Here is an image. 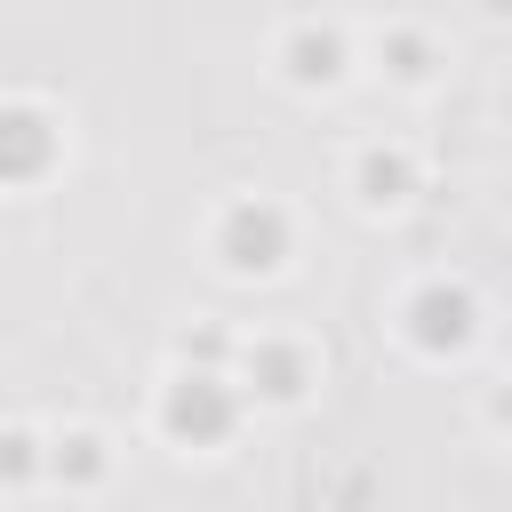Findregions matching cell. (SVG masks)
Instances as JSON below:
<instances>
[{
    "label": "cell",
    "mask_w": 512,
    "mask_h": 512,
    "mask_svg": "<svg viewBox=\"0 0 512 512\" xmlns=\"http://www.w3.org/2000/svg\"><path fill=\"white\" fill-rule=\"evenodd\" d=\"M216 264L240 272V280H248V272H280V264H288V208L264 200V192H256V200H232V208L216 216Z\"/></svg>",
    "instance_id": "cell-1"
},
{
    "label": "cell",
    "mask_w": 512,
    "mask_h": 512,
    "mask_svg": "<svg viewBox=\"0 0 512 512\" xmlns=\"http://www.w3.org/2000/svg\"><path fill=\"white\" fill-rule=\"evenodd\" d=\"M400 328H408V344L416 352H464L472 344V288L464 280H424L408 304H400Z\"/></svg>",
    "instance_id": "cell-2"
},
{
    "label": "cell",
    "mask_w": 512,
    "mask_h": 512,
    "mask_svg": "<svg viewBox=\"0 0 512 512\" xmlns=\"http://www.w3.org/2000/svg\"><path fill=\"white\" fill-rule=\"evenodd\" d=\"M344 32L336 24H296L288 40H280V72L296 80V88H336L344 80Z\"/></svg>",
    "instance_id": "cell-3"
},
{
    "label": "cell",
    "mask_w": 512,
    "mask_h": 512,
    "mask_svg": "<svg viewBox=\"0 0 512 512\" xmlns=\"http://www.w3.org/2000/svg\"><path fill=\"white\" fill-rule=\"evenodd\" d=\"M304 384H312V352L304 344H280V336L248 344V392H264L272 408H296Z\"/></svg>",
    "instance_id": "cell-4"
},
{
    "label": "cell",
    "mask_w": 512,
    "mask_h": 512,
    "mask_svg": "<svg viewBox=\"0 0 512 512\" xmlns=\"http://www.w3.org/2000/svg\"><path fill=\"white\" fill-rule=\"evenodd\" d=\"M352 192H360V208H400V200L416 192L408 152H400V144H368V152L352 160Z\"/></svg>",
    "instance_id": "cell-5"
},
{
    "label": "cell",
    "mask_w": 512,
    "mask_h": 512,
    "mask_svg": "<svg viewBox=\"0 0 512 512\" xmlns=\"http://www.w3.org/2000/svg\"><path fill=\"white\" fill-rule=\"evenodd\" d=\"M376 56H384V72H392L400 88H424V80H432V48H424V32H408V24H392V32L376 40Z\"/></svg>",
    "instance_id": "cell-6"
},
{
    "label": "cell",
    "mask_w": 512,
    "mask_h": 512,
    "mask_svg": "<svg viewBox=\"0 0 512 512\" xmlns=\"http://www.w3.org/2000/svg\"><path fill=\"white\" fill-rule=\"evenodd\" d=\"M48 464H72V472H80V480H96V472H104V440H96V432H64V440H56V456H48Z\"/></svg>",
    "instance_id": "cell-7"
},
{
    "label": "cell",
    "mask_w": 512,
    "mask_h": 512,
    "mask_svg": "<svg viewBox=\"0 0 512 512\" xmlns=\"http://www.w3.org/2000/svg\"><path fill=\"white\" fill-rule=\"evenodd\" d=\"M488 416H496V424H504V432H512V376H504V392H496V400H488Z\"/></svg>",
    "instance_id": "cell-8"
}]
</instances>
